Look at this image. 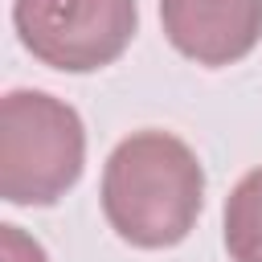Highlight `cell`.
I'll return each mask as SVG.
<instances>
[{
    "instance_id": "1",
    "label": "cell",
    "mask_w": 262,
    "mask_h": 262,
    "mask_svg": "<svg viewBox=\"0 0 262 262\" xmlns=\"http://www.w3.org/2000/svg\"><path fill=\"white\" fill-rule=\"evenodd\" d=\"M205 205V168L172 131L127 135L102 168V213L135 250L180 246Z\"/></svg>"
},
{
    "instance_id": "2",
    "label": "cell",
    "mask_w": 262,
    "mask_h": 262,
    "mask_svg": "<svg viewBox=\"0 0 262 262\" xmlns=\"http://www.w3.org/2000/svg\"><path fill=\"white\" fill-rule=\"evenodd\" d=\"M86 164V131L70 102L8 90L0 102V196L8 205L61 201Z\"/></svg>"
},
{
    "instance_id": "3",
    "label": "cell",
    "mask_w": 262,
    "mask_h": 262,
    "mask_svg": "<svg viewBox=\"0 0 262 262\" xmlns=\"http://www.w3.org/2000/svg\"><path fill=\"white\" fill-rule=\"evenodd\" d=\"M20 45L49 70L94 74L135 37V0H12Z\"/></svg>"
},
{
    "instance_id": "4",
    "label": "cell",
    "mask_w": 262,
    "mask_h": 262,
    "mask_svg": "<svg viewBox=\"0 0 262 262\" xmlns=\"http://www.w3.org/2000/svg\"><path fill=\"white\" fill-rule=\"evenodd\" d=\"M160 25L196 66H233L262 41V0H160Z\"/></svg>"
},
{
    "instance_id": "5",
    "label": "cell",
    "mask_w": 262,
    "mask_h": 262,
    "mask_svg": "<svg viewBox=\"0 0 262 262\" xmlns=\"http://www.w3.org/2000/svg\"><path fill=\"white\" fill-rule=\"evenodd\" d=\"M225 250L233 262H262V168L246 172L225 201Z\"/></svg>"
},
{
    "instance_id": "6",
    "label": "cell",
    "mask_w": 262,
    "mask_h": 262,
    "mask_svg": "<svg viewBox=\"0 0 262 262\" xmlns=\"http://www.w3.org/2000/svg\"><path fill=\"white\" fill-rule=\"evenodd\" d=\"M0 262H49L41 242L20 233V225H0Z\"/></svg>"
}]
</instances>
